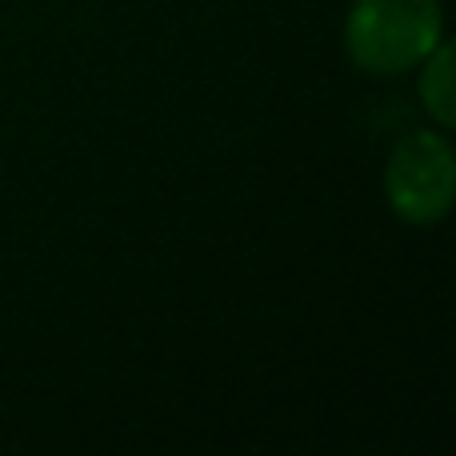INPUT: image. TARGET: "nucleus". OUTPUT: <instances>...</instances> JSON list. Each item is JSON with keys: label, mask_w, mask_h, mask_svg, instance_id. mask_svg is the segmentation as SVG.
<instances>
[{"label": "nucleus", "mask_w": 456, "mask_h": 456, "mask_svg": "<svg viewBox=\"0 0 456 456\" xmlns=\"http://www.w3.org/2000/svg\"><path fill=\"white\" fill-rule=\"evenodd\" d=\"M444 40L441 0H353L345 20V53L361 72L401 77Z\"/></svg>", "instance_id": "f257e3e1"}, {"label": "nucleus", "mask_w": 456, "mask_h": 456, "mask_svg": "<svg viewBox=\"0 0 456 456\" xmlns=\"http://www.w3.org/2000/svg\"><path fill=\"white\" fill-rule=\"evenodd\" d=\"M385 200L404 224H441L456 200V149L444 128H420L385 160Z\"/></svg>", "instance_id": "f03ea898"}, {"label": "nucleus", "mask_w": 456, "mask_h": 456, "mask_svg": "<svg viewBox=\"0 0 456 456\" xmlns=\"http://www.w3.org/2000/svg\"><path fill=\"white\" fill-rule=\"evenodd\" d=\"M420 69V80H417V93H420V104L425 112L436 120V128L449 133L452 120H456V93H452V45L441 40L425 61L417 64Z\"/></svg>", "instance_id": "7ed1b4c3"}]
</instances>
